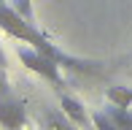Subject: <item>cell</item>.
Listing matches in <instances>:
<instances>
[{
    "label": "cell",
    "mask_w": 132,
    "mask_h": 130,
    "mask_svg": "<svg viewBox=\"0 0 132 130\" xmlns=\"http://www.w3.org/2000/svg\"><path fill=\"white\" fill-rule=\"evenodd\" d=\"M108 114H111V119L116 122L119 130H132V111L129 109H119V106H108Z\"/></svg>",
    "instance_id": "8992f818"
},
{
    "label": "cell",
    "mask_w": 132,
    "mask_h": 130,
    "mask_svg": "<svg viewBox=\"0 0 132 130\" xmlns=\"http://www.w3.org/2000/svg\"><path fill=\"white\" fill-rule=\"evenodd\" d=\"M105 100H108V106L129 109V106H132V87H121V84L108 87V90H105Z\"/></svg>",
    "instance_id": "5b68a950"
},
{
    "label": "cell",
    "mask_w": 132,
    "mask_h": 130,
    "mask_svg": "<svg viewBox=\"0 0 132 130\" xmlns=\"http://www.w3.org/2000/svg\"><path fill=\"white\" fill-rule=\"evenodd\" d=\"M0 30H3L5 35H11V38H16L19 44L35 46V49L43 52L46 57H51L59 68H73V70H78V73H97L100 70V62L81 60V57H73V54H68V52H62L59 46H54L51 41L35 27V22L22 19V16L11 8L8 0H0Z\"/></svg>",
    "instance_id": "6da1fadb"
},
{
    "label": "cell",
    "mask_w": 132,
    "mask_h": 130,
    "mask_svg": "<svg viewBox=\"0 0 132 130\" xmlns=\"http://www.w3.org/2000/svg\"><path fill=\"white\" fill-rule=\"evenodd\" d=\"M8 3H11V8H14L16 14L22 16V19L35 22V14H32V0H8Z\"/></svg>",
    "instance_id": "9c48e42d"
},
{
    "label": "cell",
    "mask_w": 132,
    "mask_h": 130,
    "mask_svg": "<svg viewBox=\"0 0 132 130\" xmlns=\"http://www.w3.org/2000/svg\"><path fill=\"white\" fill-rule=\"evenodd\" d=\"M46 122H49V130H76L73 122L65 114H57V111H51V114L46 117Z\"/></svg>",
    "instance_id": "ba28073f"
},
{
    "label": "cell",
    "mask_w": 132,
    "mask_h": 130,
    "mask_svg": "<svg viewBox=\"0 0 132 130\" xmlns=\"http://www.w3.org/2000/svg\"><path fill=\"white\" fill-rule=\"evenodd\" d=\"M89 119H92V125L97 127V130H119V127H116V122L111 119V114H108L105 109H100V111H94V114L89 117Z\"/></svg>",
    "instance_id": "52a82bcc"
},
{
    "label": "cell",
    "mask_w": 132,
    "mask_h": 130,
    "mask_svg": "<svg viewBox=\"0 0 132 130\" xmlns=\"http://www.w3.org/2000/svg\"><path fill=\"white\" fill-rule=\"evenodd\" d=\"M16 57H19V62L24 65L27 70L38 73L40 79L51 81V84H57V87L65 84V79H62V68H59V65L54 62L51 57H46L43 52H38L35 46H30V44H19V46H16Z\"/></svg>",
    "instance_id": "7a4b0ae2"
},
{
    "label": "cell",
    "mask_w": 132,
    "mask_h": 130,
    "mask_svg": "<svg viewBox=\"0 0 132 130\" xmlns=\"http://www.w3.org/2000/svg\"><path fill=\"white\" fill-rule=\"evenodd\" d=\"M59 109H62V114L68 117V119L73 122L76 127H86V125H92V119H89L86 109H84V103H81L78 98H73V95H59Z\"/></svg>",
    "instance_id": "277c9868"
},
{
    "label": "cell",
    "mask_w": 132,
    "mask_h": 130,
    "mask_svg": "<svg viewBox=\"0 0 132 130\" xmlns=\"http://www.w3.org/2000/svg\"><path fill=\"white\" fill-rule=\"evenodd\" d=\"M27 122V111H24V103L8 92V95H0V127L5 130H22Z\"/></svg>",
    "instance_id": "3957f363"
}]
</instances>
